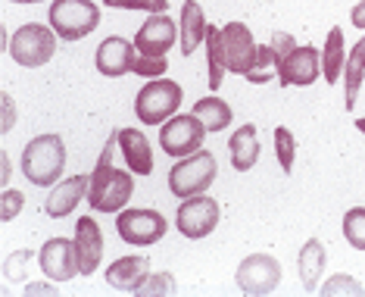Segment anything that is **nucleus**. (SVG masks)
<instances>
[{"instance_id":"nucleus-15","label":"nucleus","mask_w":365,"mask_h":297,"mask_svg":"<svg viewBox=\"0 0 365 297\" xmlns=\"http://www.w3.org/2000/svg\"><path fill=\"white\" fill-rule=\"evenodd\" d=\"M138 47L135 41L128 38H119V35H110L101 41V47H97V56H94V66L97 72L106 79H122L131 72V66L138 60Z\"/></svg>"},{"instance_id":"nucleus-9","label":"nucleus","mask_w":365,"mask_h":297,"mask_svg":"<svg viewBox=\"0 0 365 297\" xmlns=\"http://www.w3.org/2000/svg\"><path fill=\"white\" fill-rule=\"evenodd\" d=\"M219 201H212L210 194H194V197H185L178 203V213H175V228L190 241H200V238L212 235L215 226H219Z\"/></svg>"},{"instance_id":"nucleus-1","label":"nucleus","mask_w":365,"mask_h":297,"mask_svg":"<svg viewBox=\"0 0 365 297\" xmlns=\"http://www.w3.org/2000/svg\"><path fill=\"white\" fill-rule=\"evenodd\" d=\"M119 144V131L110 135V141L103 144L101 160H97L94 172H91V188H88V203L97 213H122L125 203L135 194V176L131 169H115L113 166V153Z\"/></svg>"},{"instance_id":"nucleus-2","label":"nucleus","mask_w":365,"mask_h":297,"mask_svg":"<svg viewBox=\"0 0 365 297\" xmlns=\"http://www.w3.org/2000/svg\"><path fill=\"white\" fill-rule=\"evenodd\" d=\"M66 169V141L53 131L31 138L22 151V176L35 188H53Z\"/></svg>"},{"instance_id":"nucleus-21","label":"nucleus","mask_w":365,"mask_h":297,"mask_svg":"<svg viewBox=\"0 0 365 297\" xmlns=\"http://www.w3.org/2000/svg\"><path fill=\"white\" fill-rule=\"evenodd\" d=\"M325 263H328V253H325V244L319 238H309L303 244L300 257H297V269H300V285L303 291H319V278L325 272Z\"/></svg>"},{"instance_id":"nucleus-11","label":"nucleus","mask_w":365,"mask_h":297,"mask_svg":"<svg viewBox=\"0 0 365 297\" xmlns=\"http://www.w3.org/2000/svg\"><path fill=\"white\" fill-rule=\"evenodd\" d=\"M275 76L281 88H309L322 76V51H315L312 44H297L284 60L275 63Z\"/></svg>"},{"instance_id":"nucleus-33","label":"nucleus","mask_w":365,"mask_h":297,"mask_svg":"<svg viewBox=\"0 0 365 297\" xmlns=\"http://www.w3.org/2000/svg\"><path fill=\"white\" fill-rule=\"evenodd\" d=\"M175 291V282H172L169 272H160V276H147V282L138 288L135 294H172Z\"/></svg>"},{"instance_id":"nucleus-13","label":"nucleus","mask_w":365,"mask_h":297,"mask_svg":"<svg viewBox=\"0 0 365 297\" xmlns=\"http://www.w3.org/2000/svg\"><path fill=\"white\" fill-rule=\"evenodd\" d=\"M38 266L51 282H72L76 276H81L76 238L72 241L69 238H51V241H44V247L38 253Z\"/></svg>"},{"instance_id":"nucleus-3","label":"nucleus","mask_w":365,"mask_h":297,"mask_svg":"<svg viewBox=\"0 0 365 297\" xmlns=\"http://www.w3.org/2000/svg\"><path fill=\"white\" fill-rule=\"evenodd\" d=\"M181 85L172 79H150L135 97V113L140 126H163L178 113Z\"/></svg>"},{"instance_id":"nucleus-4","label":"nucleus","mask_w":365,"mask_h":297,"mask_svg":"<svg viewBox=\"0 0 365 297\" xmlns=\"http://www.w3.org/2000/svg\"><path fill=\"white\" fill-rule=\"evenodd\" d=\"M47 22L60 41H81L101 26V10L94 0H53Z\"/></svg>"},{"instance_id":"nucleus-7","label":"nucleus","mask_w":365,"mask_h":297,"mask_svg":"<svg viewBox=\"0 0 365 297\" xmlns=\"http://www.w3.org/2000/svg\"><path fill=\"white\" fill-rule=\"evenodd\" d=\"M206 129L194 113H175L169 122L160 126V147L163 153L169 156H190L197 151H203V138H206Z\"/></svg>"},{"instance_id":"nucleus-20","label":"nucleus","mask_w":365,"mask_h":297,"mask_svg":"<svg viewBox=\"0 0 365 297\" xmlns=\"http://www.w3.org/2000/svg\"><path fill=\"white\" fill-rule=\"evenodd\" d=\"M228 153L235 172H250L259 160V129L256 126H240L228 138Z\"/></svg>"},{"instance_id":"nucleus-17","label":"nucleus","mask_w":365,"mask_h":297,"mask_svg":"<svg viewBox=\"0 0 365 297\" xmlns=\"http://www.w3.org/2000/svg\"><path fill=\"white\" fill-rule=\"evenodd\" d=\"M76 247H78L81 276H94L103 260V232L94 216H81L76 222Z\"/></svg>"},{"instance_id":"nucleus-28","label":"nucleus","mask_w":365,"mask_h":297,"mask_svg":"<svg viewBox=\"0 0 365 297\" xmlns=\"http://www.w3.org/2000/svg\"><path fill=\"white\" fill-rule=\"evenodd\" d=\"M275 153H278V166L284 169V176H290L294 172V156H297V138L284 126L275 129Z\"/></svg>"},{"instance_id":"nucleus-25","label":"nucleus","mask_w":365,"mask_h":297,"mask_svg":"<svg viewBox=\"0 0 365 297\" xmlns=\"http://www.w3.org/2000/svg\"><path fill=\"white\" fill-rule=\"evenodd\" d=\"M194 113L197 119L203 122L210 131H225L231 126V119H235V113H231V106L222 101V97H203V101L194 104Z\"/></svg>"},{"instance_id":"nucleus-19","label":"nucleus","mask_w":365,"mask_h":297,"mask_svg":"<svg viewBox=\"0 0 365 297\" xmlns=\"http://www.w3.org/2000/svg\"><path fill=\"white\" fill-rule=\"evenodd\" d=\"M119 151L135 176H150L153 172V151L140 129H119Z\"/></svg>"},{"instance_id":"nucleus-5","label":"nucleus","mask_w":365,"mask_h":297,"mask_svg":"<svg viewBox=\"0 0 365 297\" xmlns=\"http://www.w3.org/2000/svg\"><path fill=\"white\" fill-rule=\"evenodd\" d=\"M215 176H219L215 156L210 151H197L190 156H181L175 166L169 169V191L185 201V197L203 194L215 181Z\"/></svg>"},{"instance_id":"nucleus-12","label":"nucleus","mask_w":365,"mask_h":297,"mask_svg":"<svg viewBox=\"0 0 365 297\" xmlns=\"http://www.w3.org/2000/svg\"><path fill=\"white\" fill-rule=\"evenodd\" d=\"M235 278L244 294H272L281 285V263L272 253H250L240 260Z\"/></svg>"},{"instance_id":"nucleus-24","label":"nucleus","mask_w":365,"mask_h":297,"mask_svg":"<svg viewBox=\"0 0 365 297\" xmlns=\"http://www.w3.org/2000/svg\"><path fill=\"white\" fill-rule=\"evenodd\" d=\"M346 56H350V51H346V44H344V31L334 26L325 38V47H322V76H325L328 85L344 79Z\"/></svg>"},{"instance_id":"nucleus-32","label":"nucleus","mask_w":365,"mask_h":297,"mask_svg":"<svg viewBox=\"0 0 365 297\" xmlns=\"http://www.w3.org/2000/svg\"><path fill=\"white\" fill-rule=\"evenodd\" d=\"M113 10H144V13H169V0H103Z\"/></svg>"},{"instance_id":"nucleus-16","label":"nucleus","mask_w":365,"mask_h":297,"mask_svg":"<svg viewBox=\"0 0 365 297\" xmlns=\"http://www.w3.org/2000/svg\"><path fill=\"white\" fill-rule=\"evenodd\" d=\"M88 188H91V176H72L60 181V185H53L44 201V213L51 219H63L69 213H76V207L88 197Z\"/></svg>"},{"instance_id":"nucleus-18","label":"nucleus","mask_w":365,"mask_h":297,"mask_svg":"<svg viewBox=\"0 0 365 297\" xmlns=\"http://www.w3.org/2000/svg\"><path fill=\"white\" fill-rule=\"evenodd\" d=\"M147 276H150V260L135 257V253L113 260L106 266V285L115 288V291H138L147 282Z\"/></svg>"},{"instance_id":"nucleus-39","label":"nucleus","mask_w":365,"mask_h":297,"mask_svg":"<svg viewBox=\"0 0 365 297\" xmlns=\"http://www.w3.org/2000/svg\"><path fill=\"white\" fill-rule=\"evenodd\" d=\"M356 129H359L362 135H365V116H359V119H356Z\"/></svg>"},{"instance_id":"nucleus-37","label":"nucleus","mask_w":365,"mask_h":297,"mask_svg":"<svg viewBox=\"0 0 365 297\" xmlns=\"http://www.w3.org/2000/svg\"><path fill=\"white\" fill-rule=\"evenodd\" d=\"M350 22L356 26V31H359V29L365 31V0H359V4L350 10Z\"/></svg>"},{"instance_id":"nucleus-23","label":"nucleus","mask_w":365,"mask_h":297,"mask_svg":"<svg viewBox=\"0 0 365 297\" xmlns=\"http://www.w3.org/2000/svg\"><path fill=\"white\" fill-rule=\"evenodd\" d=\"M365 81V35L350 47V56H346L344 66V106L346 110H356V101H359V88Z\"/></svg>"},{"instance_id":"nucleus-6","label":"nucleus","mask_w":365,"mask_h":297,"mask_svg":"<svg viewBox=\"0 0 365 297\" xmlns=\"http://www.w3.org/2000/svg\"><path fill=\"white\" fill-rule=\"evenodd\" d=\"M56 31L51 26H38V22H26L16 29L10 38V56L26 69H38V66L51 63L56 54Z\"/></svg>"},{"instance_id":"nucleus-26","label":"nucleus","mask_w":365,"mask_h":297,"mask_svg":"<svg viewBox=\"0 0 365 297\" xmlns=\"http://www.w3.org/2000/svg\"><path fill=\"white\" fill-rule=\"evenodd\" d=\"M206 69H210V91L222 88V79H225V54H222V29L210 26L206 29Z\"/></svg>"},{"instance_id":"nucleus-34","label":"nucleus","mask_w":365,"mask_h":297,"mask_svg":"<svg viewBox=\"0 0 365 297\" xmlns=\"http://www.w3.org/2000/svg\"><path fill=\"white\" fill-rule=\"evenodd\" d=\"M29 260H31V251H16L13 257L4 263V276L10 278V282H19V278L26 276V272H22V266H26Z\"/></svg>"},{"instance_id":"nucleus-36","label":"nucleus","mask_w":365,"mask_h":297,"mask_svg":"<svg viewBox=\"0 0 365 297\" xmlns=\"http://www.w3.org/2000/svg\"><path fill=\"white\" fill-rule=\"evenodd\" d=\"M294 47H297V41H294V35H287V31H275V35H272V51H275V63L284 60V56L294 51Z\"/></svg>"},{"instance_id":"nucleus-35","label":"nucleus","mask_w":365,"mask_h":297,"mask_svg":"<svg viewBox=\"0 0 365 297\" xmlns=\"http://www.w3.org/2000/svg\"><path fill=\"white\" fill-rule=\"evenodd\" d=\"M13 126H16V106H13V97L4 91V94H0V131L10 135Z\"/></svg>"},{"instance_id":"nucleus-22","label":"nucleus","mask_w":365,"mask_h":297,"mask_svg":"<svg viewBox=\"0 0 365 297\" xmlns=\"http://www.w3.org/2000/svg\"><path fill=\"white\" fill-rule=\"evenodd\" d=\"M181 54L190 56L197 51V47L206 41V16H203V6L197 4V0H185V6H181Z\"/></svg>"},{"instance_id":"nucleus-30","label":"nucleus","mask_w":365,"mask_h":297,"mask_svg":"<svg viewBox=\"0 0 365 297\" xmlns=\"http://www.w3.org/2000/svg\"><path fill=\"white\" fill-rule=\"evenodd\" d=\"M365 288H362V282H356L353 276H346V272H334V276L328 278L325 285H322V294H362Z\"/></svg>"},{"instance_id":"nucleus-14","label":"nucleus","mask_w":365,"mask_h":297,"mask_svg":"<svg viewBox=\"0 0 365 297\" xmlns=\"http://www.w3.org/2000/svg\"><path fill=\"white\" fill-rule=\"evenodd\" d=\"M181 38V29L169 19V13H150V19L138 29L135 47L147 56H165Z\"/></svg>"},{"instance_id":"nucleus-27","label":"nucleus","mask_w":365,"mask_h":297,"mask_svg":"<svg viewBox=\"0 0 365 297\" xmlns=\"http://www.w3.org/2000/svg\"><path fill=\"white\" fill-rule=\"evenodd\" d=\"M344 238L356 251H365V207H353L344 213Z\"/></svg>"},{"instance_id":"nucleus-38","label":"nucleus","mask_w":365,"mask_h":297,"mask_svg":"<svg viewBox=\"0 0 365 297\" xmlns=\"http://www.w3.org/2000/svg\"><path fill=\"white\" fill-rule=\"evenodd\" d=\"M56 288L53 285H44V282H31V285H26V294H53Z\"/></svg>"},{"instance_id":"nucleus-29","label":"nucleus","mask_w":365,"mask_h":297,"mask_svg":"<svg viewBox=\"0 0 365 297\" xmlns=\"http://www.w3.org/2000/svg\"><path fill=\"white\" fill-rule=\"evenodd\" d=\"M135 76H144V79H163L169 72V60L165 56H147V54H138L135 66H131Z\"/></svg>"},{"instance_id":"nucleus-40","label":"nucleus","mask_w":365,"mask_h":297,"mask_svg":"<svg viewBox=\"0 0 365 297\" xmlns=\"http://www.w3.org/2000/svg\"><path fill=\"white\" fill-rule=\"evenodd\" d=\"M10 4H44V0H10Z\"/></svg>"},{"instance_id":"nucleus-10","label":"nucleus","mask_w":365,"mask_h":297,"mask_svg":"<svg viewBox=\"0 0 365 297\" xmlns=\"http://www.w3.org/2000/svg\"><path fill=\"white\" fill-rule=\"evenodd\" d=\"M222 54H225L228 72L247 76L259 60V44L244 22H228V26H222Z\"/></svg>"},{"instance_id":"nucleus-31","label":"nucleus","mask_w":365,"mask_h":297,"mask_svg":"<svg viewBox=\"0 0 365 297\" xmlns=\"http://www.w3.org/2000/svg\"><path fill=\"white\" fill-rule=\"evenodd\" d=\"M22 207H26V194L16 191V188H4V194H0V219L13 222L22 213Z\"/></svg>"},{"instance_id":"nucleus-8","label":"nucleus","mask_w":365,"mask_h":297,"mask_svg":"<svg viewBox=\"0 0 365 297\" xmlns=\"http://www.w3.org/2000/svg\"><path fill=\"white\" fill-rule=\"evenodd\" d=\"M115 232L131 247H150L156 241H163V235L169 232V222L160 210L150 207H135V210H122L115 219Z\"/></svg>"}]
</instances>
